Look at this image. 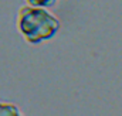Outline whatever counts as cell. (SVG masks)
I'll return each mask as SVG.
<instances>
[{
	"label": "cell",
	"instance_id": "6da1fadb",
	"mask_svg": "<svg viewBox=\"0 0 122 116\" xmlns=\"http://www.w3.org/2000/svg\"><path fill=\"white\" fill-rule=\"evenodd\" d=\"M16 27L27 44L37 45L57 35L61 30V20L46 7L26 3L17 11Z\"/></svg>",
	"mask_w": 122,
	"mask_h": 116
},
{
	"label": "cell",
	"instance_id": "7a4b0ae2",
	"mask_svg": "<svg viewBox=\"0 0 122 116\" xmlns=\"http://www.w3.org/2000/svg\"><path fill=\"white\" fill-rule=\"evenodd\" d=\"M4 115H23V112L19 108V105H16L13 102L0 101V116Z\"/></svg>",
	"mask_w": 122,
	"mask_h": 116
},
{
	"label": "cell",
	"instance_id": "3957f363",
	"mask_svg": "<svg viewBox=\"0 0 122 116\" xmlns=\"http://www.w3.org/2000/svg\"><path fill=\"white\" fill-rule=\"evenodd\" d=\"M24 1L31 6H38V7H46V9H51L57 4V0H24Z\"/></svg>",
	"mask_w": 122,
	"mask_h": 116
}]
</instances>
